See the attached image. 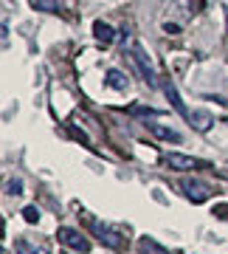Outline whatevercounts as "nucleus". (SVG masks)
<instances>
[{
    "label": "nucleus",
    "mask_w": 228,
    "mask_h": 254,
    "mask_svg": "<svg viewBox=\"0 0 228 254\" xmlns=\"http://www.w3.org/2000/svg\"><path fill=\"white\" fill-rule=\"evenodd\" d=\"M23 218H26L28 223H37V220H40V212H37V206H26V209H23Z\"/></svg>",
    "instance_id": "obj_15"
},
{
    "label": "nucleus",
    "mask_w": 228,
    "mask_h": 254,
    "mask_svg": "<svg viewBox=\"0 0 228 254\" xmlns=\"http://www.w3.org/2000/svg\"><path fill=\"white\" fill-rule=\"evenodd\" d=\"M104 82H107V88H113V91H127V76L121 71H107V76H104Z\"/></svg>",
    "instance_id": "obj_11"
},
{
    "label": "nucleus",
    "mask_w": 228,
    "mask_h": 254,
    "mask_svg": "<svg viewBox=\"0 0 228 254\" xmlns=\"http://www.w3.org/2000/svg\"><path fill=\"white\" fill-rule=\"evenodd\" d=\"M56 237H59V243L68 246V249H73V252H79V254H88V252H91V240H88L82 232H76V229L62 226L59 232H56Z\"/></svg>",
    "instance_id": "obj_2"
},
{
    "label": "nucleus",
    "mask_w": 228,
    "mask_h": 254,
    "mask_svg": "<svg viewBox=\"0 0 228 254\" xmlns=\"http://www.w3.org/2000/svg\"><path fill=\"white\" fill-rule=\"evenodd\" d=\"M181 190H183V195L192 200V203H203V200H209L211 192H214L206 181H197V178H186V181H181Z\"/></svg>",
    "instance_id": "obj_5"
},
{
    "label": "nucleus",
    "mask_w": 228,
    "mask_h": 254,
    "mask_svg": "<svg viewBox=\"0 0 228 254\" xmlns=\"http://www.w3.org/2000/svg\"><path fill=\"white\" fill-rule=\"evenodd\" d=\"M166 167L178 170V173H189V170H206L211 164L200 161V158H192V155H183V153H169L166 155Z\"/></svg>",
    "instance_id": "obj_3"
},
{
    "label": "nucleus",
    "mask_w": 228,
    "mask_h": 254,
    "mask_svg": "<svg viewBox=\"0 0 228 254\" xmlns=\"http://www.w3.org/2000/svg\"><path fill=\"white\" fill-rule=\"evenodd\" d=\"M88 223H91V229L96 232V237H99L101 246H107V249H113V252H119L121 246H124V240H121V235L116 232V229L104 226V223H99V220L88 218Z\"/></svg>",
    "instance_id": "obj_4"
},
{
    "label": "nucleus",
    "mask_w": 228,
    "mask_h": 254,
    "mask_svg": "<svg viewBox=\"0 0 228 254\" xmlns=\"http://www.w3.org/2000/svg\"><path fill=\"white\" fill-rule=\"evenodd\" d=\"M130 57H133V63H136V68L141 71L144 82L149 85V88H155V85H158V79H155V68H152V63L146 60L144 48L138 46V43H133V48H130Z\"/></svg>",
    "instance_id": "obj_1"
},
{
    "label": "nucleus",
    "mask_w": 228,
    "mask_h": 254,
    "mask_svg": "<svg viewBox=\"0 0 228 254\" xmlns=\"http://www.w3.org/2000/svg\"><path fill=\"white\" fill-rule=\"evenodd\" d=\"M31 6L40 11H59V0H31Z\"/></svg>",
    "instance_id": "obj_12"
},
{
    "label": "nucleus",
    "mask_w": 228,
    "mask_h": 254,
    "mask_svg": "<svg viewBox=\"0 0 228 254\" xmlns=\"http://www.w3.org/2000/svg\"><path fill=\"white\" fill-rule=\"evenodd\" d=\"M133 113L136 116H158V110H152V108H133Z\"/></svg>",
    "instance_id": "obj_17"
},
{
    "label": "nucleus",
    "mask_w": 228,
    "mask_h": 254,
    "mask_svg": "<svg viewBox=\"0 0 228 254\" xmlns=\"http://www.w3.org/2000/svg\"><path fill=\"white\" fill-rule=\"evenodd\" d=\"M189 125H192L197 133H209L211 125H214V119H211L209 110H194V113H189Z\"/></svg>",
    "instance_id": "obj_8"
},
{
    "label": "nucleus",
    "mask_w": 228,
    "mask_h": 254,
    "mask_svg": "<svg viewBox=\"0 0 228 254\" xmlns=\"http://www.w3.org/2000/svg\"><path fill=\"white\" fill-rule=\"evenodd\" d=\"M226 17H228V11H226Z\"/></svg>",
    "instance_id": "obj_21"
},
{
    "label": "nucleus",
    "mask_w": 228,
    "mask_h": 254,
    "mask_svg": "<svg viewBox=\"0 0 228 254\" xmlns=\"http://www.w3.org/2000/svg\"><path fill=\"white\" fill-rule=\"evenodd\" d=\"M138 254H169V252H166L158 240L144 235V237H138Z\"/></svg>",
    "instance_id": "obj_10"
},
{
    "label": "nucleus",
    "mask_w": 228,
    "mask_h": 254,
    "mask_svg": "<svg viewBox=\"0 0 228 254\" xmlns=\"http://www.w3.org/2000/svg\"><path fill=\"white\" fill-rule=\"evenodd\" d=\"M17 254H46V249H37V246H31L28 240H17Z\"/></svg>",
    "instance_id": "obj_13"
},
{
    "label": "nucleus",
    "mask_w": 228,
    "mask_h": 254,
    "mask_svg": "<svg viewBox=\"0 0 228 254\" xmlns=\"http://www.w3.org/2000/svg\"><path fill=\"white\" fill-rule=\"evenodd\" d=\"M146 130H149L155 138H161V141H175V144L183 141V136L178 133V130H172V127H166V125H158V122H146Z\"/></svg>",
    "instance_id": "obj_6"
},
{
    "label": "nucleus",
    "mask_w": 228,
    "mask_h": 254,
    "mask_svg": "<svg viewBox=\"0 0 228 254\" xmlns=\"http://www.w3.org/2000/svg\"><path fill=\"white\" fill-rule=\"evenodd\" d=\"M223 122H226V125H228V116H226V119H223Z\"/></svg>",
    "instance_id": "obj_20"
},
{
    "label": "nucleus",
    "mask_w": 228,
    "mask_h": 254,
    "mask_svg": "<svg viewBox=\"0 0 228 254\" xmlns=\"http://www.w3.org/2000/svg\"><path fill=\"white\" fill-rule=\"evenodd\" d=\"M164 31L169 37H175V34H181V26H178V23H164Z\"/></svg>",
    "instance_id": "obj_18"
},
{
    "label": "nucleus",
    "mask_w": 228,
    "mask_h": 254,
    "mask_svg": "<svg viewBox=\"0 0 228 254\" xmlns=\"http://www.w3.org/2000/svg\"><path fill=\"white\" fill-rule=\"evenodd\" d=\"M214 218L228 220V203H220V206H214Z\"/></svg>",
    "instance_id": "obj_16"
},
{
    "label": "nucleus",
    "mask_w": 228,
    "mask_h": 254,
    "mask_svg": "<svg viewBox=\"0 0 228 254\" xmlns=\"http://www.w3.org/2000/svg\"><path fill=\"white\" fill-rule=\"evenodd\" d=\"M93 34H96V40H99V43H104V46H110V43L116 40L113 26H107L104 20H96V23H93Z\"/></svg>",
    "instance_id": "obj_9"
},
{
    "label": "nucleus",
    "mask_w": 228,
    "mask_h": 254,
    "mask_svg": "<svg viewBox=\"0 0 228 254\" xmlns=\"http://www.w3.org/2000/svg\"><path fill=\"white\" fill-rule=\"evenodd\" d=\"M161 88H164V93H166V99H169V105L175 108V113H181V116L189 119V110H186V105H183V99H181V93H178V88L172 85V79H164V82H161Z\"/></svg>",
    "instance_id": "obj_7"
},
{
    "label": "nucleus",
    "mask_w": 228,
    "mask_h": 254,
    "mask_svg": "<svg viewBox=\"0 0 228 254\" xmlns=\"http://www.w3.org/2000/svg\"><path fill=\"white\" fill-rule=\"evenodd\" d=\"M23 192V181L20 178H9L6 181V195H20Z\"/></svg>",
    "instance_id": "obj_14"
},
{
    "label": "nucleus",
    "mask_w": 228,
    "mask_h": 254,
    "mask_svg": "<svg viewBox=\"0 0 228 254\" xmlns=\"http://www.w3.org/2000/svg\"><path fill=\"white\" fill-rule=\"evenodd\" d=\"M220 175H223V178H228V167H223V170H220Z\"/></svg>",
    "instance_id": "obj_19"
}]
</instances>
